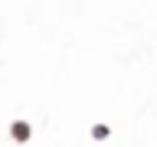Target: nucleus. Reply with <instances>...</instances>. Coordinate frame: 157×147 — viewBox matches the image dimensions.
Returning <instances> with one entry per match:
<instances>
[{"label": "nucleus", "instance_id": "nucleus-1", "mask_svg": "<svg viewBox=\"0 0 157 147\" xmlns=\"http://www.w3.org/2000/svg\"><path fill=\"white\" fill-rule=\"evenodd\" d=\"M13 137H17V141H26V137H29V127L23 124V121H17V124H13Z\"/></svg>", "mask_w": 157, "mask_h": 147}]
</instances>
